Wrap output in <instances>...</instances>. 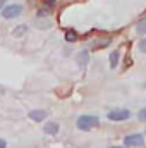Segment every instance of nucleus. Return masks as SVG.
<instances>
[{"label":"nucleus","mask_w":146,"mask_h":148,"mask_svg":"<svg viewBox=\"0 0 146 148\" xmlns=\"http://www.w3.org/2000/svg\"><path fill=\"white\" fill-rule=\"evenodd\" d=\"M138 47H139V50H141L143 53H146V38H143V40L138 43Z\"/></svg>","instance_id":"14"},{"label":"nucleus","mask_w":146,"mask_h":148,"mask_svg":"<svg viewBox=\"0 0 146 148\" xmlns=\"http://www.w3.org/2000/svg\"><path fill=\"white\" fill-rule=\"evenodd\" d=\"M108 43H110L108 38H105V40H96V41L93 43V48H105Z\"/></svg>","instance_id":"11"},{"label":"nucleus","mask_w":146,"mask_h":148,"mask_svg":"<svg viewBox=\"0 0 146 148\" xmlns=\"http://www.w3.org/2000/svg\"><path fill=\"white\" fill-rule=\"evenodd\" d=\"M145 88H146V83H145Z\"/></svg>","instance_id":"18"},{"label":"nucleus","mask_w":146,"mask_h":148,"mask_svg":"<svg viewBox=\"0 0 146 148\" xmlns=\"http://www.w3.org/2000/svg\"><path fill=\"white\" fill-rule=\"evenodd\" d=\"M98 124H100V119L96 115H79L77 122H76L77 129H81V131H89V129L96 127Z\"/></svg>","instance_id":"1"},{"label":"nucleus","mask_w":146,"mask_h":148,"mask_svg":"<svg viewBox=\"0 0 146 148\" xmlns=\"http://www.w3.org/2000/svg\"><path fill=\"white\" fill-rule=\"evenodd\" d=\"M65 40H67V41H71V43H72V41H76V40H77V35H76V31L69 29V31L65 33Z\"/></svg>","instance_id":"12"},{"label":"nucleus","mask_w":146,"mask_h":148,"mask_svg":"<svg viewBox=\"0 0 146 148\" xmlns=\"http://www.w3.org/2000/svg\"><path fill=\"white\" fill-rule=\"evenodd\" d=\"M76 60H77V66H79V67H84V66L88 64V52H86V50H84V52H79L77 57H76Z\"/></svg>","instance_id":"7"},{"label":"nucleus","mask_w":146,"mask_h":148,"mask_svg":"<svg viewBox=\"0 0 146 148\" xmlns=\"http://www.w3.org/2000/svg\"><path fill=\"white\" fill-rule=\"evenodd\" d=\"M138 119L143 121V122H146V109H141V110L138 112Z\"/></svg>","instance_id":"13"},{"label":"nucleus","mask_w":146,"mask_h":148,"mask_svg":"<svg viewBox=\"0 0 146 148\" xmlns=\"http://www.w3.org/2000/svg\"><path fill=\"white\" fill-rule=\"evenodd\" d=\"M46 110H41V109H36V110H31L28 114V117L31 119V121H35V122H41V121H45L46 119Z\"/></svg>","instance_id":"5"},{"label":"nucleus","mask_w":146,"mask_h":148,"mask_svg":"<svg viewBox=\"0 0 146 148\" xmlns=\"http://www.w3.org/2000/svg\"><path fill=\"white\" fill-rule=\"evenodd\" d=\"M108 121H115V122H120V121H127L131 117V112L127 109H113L108 112Z\"/></svg>","instance_id":"3"},{"label":"nucleus","mask_w":146,"mask_h":148,"mask_svg":"<svg viewBox=\"0 0 146 148\" xmlns=\"http://www.w3.org/2000/svg\"><path fill=\"white\" fill-rule=\"evenodd\" d=\"M108 148H127V147H108Z\"/></svg>","instance_id":"17"},{"label":"nucleus","mask_w":146,"mask_h":148,"mask_svg":"<svg viewBox=\"0 0 146 148\" xmlns=\"http://www.w3.org/2000/svg\"><path fill=\"white\" fill-rule=\"evenodd\" d=\"M136 33L138 35H146V16L143 19H139V23L136 26Z\"/></svg>","instance_id":"10"},{"label":"nucleus","mask_w":146,"mask_h":148,"mask_svg":"<svg viewBox=\"0 0 146 148\" xmlns=\"http://www.w3.org/2000/svg\"><path fill=\"white\" fill-rule=\"evenodd\" d=\"M23 14V7L19 5V3H10V5H3V9H2V16H3V19H16L17 16H21Z\"/></svg>","instance_id":"2"},{"label":"nucleus","mask_w":146,"mask_h":148,"mask_svg":"<svg viewBox=\"0 0 146 148\" xmlns=\"http://www.w3.org/2000/svg\"><path fill=\"white\" fill-rule=\"evenodd\" d=\"M26 31H28V26H26V24H21V26H16V28H14L12 35H14L16 38H21V36H24Z\"/></svg>","instance_id":"9"},{"label":"nucleus","mask_w":146,"mask_h":148,"mask_svg":"<svg viewBox=\"0 0 146 148\" xmlns=\"http://www.w3.org/2000/svg\"><path fill=\"white\" fill-rule=\"evenodd\" d=\"M59 129H60L59 122H46V124L43 126V133H45V134H50V136H55V134L59 133Z\"/></svg>","instance_id":"6"},{"label":"nucleus","mask_w":146,"mask_h":148,"mask_svg":"<svg viewBox=\"0 0 146 148\" xmlns=\"http://www.w3.org/2000/svg\"><path fill=\"white\" fill-rule=\"evenodd\" d=\"M3 3H5V0H0V10L3 9Z\"/></svg>","instance_id":"16"},{"label":"nucleus","mask_w":146,"mask_h":148,"mask_svg":"<svg viewBox=\"0 0 146 148\" xmlns=\"http://www.w3.org/2000/svg\"><path fill=\"white\" fill-rule=\"evenodd\" d=\"M0 148H7V141L3 138H0Z\"/></svg>","instance_id":"15"},{"label":"nucleus","mask_w":146,"mask_h":148,"mask_svg":"<svg viewBox=\"0 0 146 148\" xmlns=\"http://www.w3.org/2000/svg\"><path fill=\"white\" fill-rule=\"evenodd\" d=\"M124 145H126V147H143V145H145V136L139 134V133L127 134V136L124 138Z\"/></svg>","instance_id":"4"},{"label":"nucleus","mask_w":146,"mask_h":148,"mask_svg":"<svg viewBox=\"0 0 146 148\" xmlns=\"http://www.w3.org/2000/svg\"><path fill=\"white\" fill-rule=\"evenodd\" d=\"M119 57H120V52H119V50H113V52L110 53L108 60H110V67H112V69L117 67V64H119Z\"/></svg>","instance_id":"8"}]
</instances>
